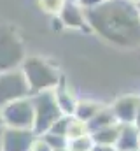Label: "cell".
<instances>
[{"instance_id":"obj_13","label":"cell","mask_w":140,"mask_h":151,"mask_svg":"<svg viewBox=\"0 0 140 151\" xmlns=\"http://www.w3.org/2000/svg\"><path fill=\"white\" fill-rule=\"evenodd\" d=\"M54 95H56V102L61 109L63 114H69V116H74V111H75V106H77V100L75 97L70 93L69 90L65 88L63 81L54 88Z\"/></svg>"},{"instance_id":"obj_21","label":"cell","mask_w":140,"mask_h":151,"mask_svg":"<svg viewBox=\"0 0 140 151\" xmlns=\"http://www.w3.org/2000/svg\"><path fill=\"white\" fill-rule=\"evenodd\" d=\"M79 4H81V7L86 11V9H93V7H98V5H102L105 0H77Z\"/></svg>"},{"instance_id":"obj_11","label":"cell","mask_w":140,"mask_h":151,"mask_svg":"<svg viewBox=\"0 0 140 151\" xmlns=\"http://www.w3.org/2000/svg\"><path fill=\"white\" fill-rule=\"evenodd\" d=\"M119 128H121V123H114V125L100 128V130H96L89 135H91V139L96 146H114L116 148V142H117V137H119Z\"/></svg>"},{"instance_id":"obj_29","label":"cell","mask_w":140,"mask_h":151,"mask_svg":"<svg viewBox=\"0 0 140 151\" xmlns=\"http://www.w3.org/2000/svg\"><path fill=\"white\" fill-rule=\"evenodd\" d=\"M131 2H139V0H131Z\"/></svg>"},{"instance_id":"obj_14","label":"cell","mask_w":140,"mask_h":151,"mask_svg":"<svg viewBox=\"0 0 140 151\" xmlns=\"http://www.w3.org/2000/svg\"><path fill=\"white\" fill-rule=\"evenodd\" d=\"M104 106L96 104V102H89V100H84V102H77L75 106V111H74V118H77L79 121H84L88 123L95 114L98 113Z\"/></svg>"},{"instance_id":"obj_12","label":"cell","mask_w":140,"mask_h":151,"mask_svg":"<svg viewBox=\"0 0 140 151\" xmlns=\"http://www.w3.org/2000/svg\"><path fill=\"white\" fill-rule=\"evenodd\" d=\"M114 123H117V119H116V116L112 113V109L110 107H102L98 113L86 123V128H88L89 134H93V132H96L100 128H105L109 125H114Z\"/></svg>"},{"instance_id":"obj_5","label":"cell","mask_w":140,"mask_h":151,"mask_svg":"<svg viewBox=\"0 0 140 151\" xmlns=\"http://www.w3.org/2000/svg\"><path fill=\"white\" fill-rule=\"evenodd\" d=\"M30 86L21 69L0 72V109L14 100L30 97Z\"/></svg>"},{"instance_id":"obj_28","label":"cell","mask_w":140,"mask_h":151,"mask_svg":"<svg viewBox=\"0 0 140 151\" xmlns=\"http://www.w3.org/2000/svg\"><path fill=\"white\" fill-rule=\"evenodd\" d=\"M130 151H140V150H130Z\"/></svg>"},{"instance_id":"obj_4","label":"cell","mask_w":140,"mask_h":151,"mask_svg":"<svg viewBox=\"0 0 140 151\" xmlns=\"http://www.w3.org/2000/svg\"><path fill=\"white\" fill-rule=\"evenodd\" d=\"M25 58V47L18 34L11 27L0 25V72L19 69Z\"/></svg>"},{"instance_id":"obj_16","label":"cell","mask_w":140,"mask_h":151,"mask_svg":"<svg viewBox=\"0 0 140 151\" xmlns=\"http://www.w3.org/2000/svg\"><path fill=\"white\" fill-rule=\"evenodd\" d=\"M49 146H51V150H65V148H69V137H65V135H58V134H53V132H46L44 135H40Z\"/></svg>"},{"instance_id":"obj_6","label":"cell","mask_w":140,"mask_h":151,"mask_svg":"<svg viewBox=\"0 0 140 151\" xmlns=\"http://www.w3.org/2000/svg\"><path fill=\"white\" fill-rule=\"evenodd\" d=\"M4 125L9 128H28L34 130V104L30 97L14 100L0 109Z\"/></svg>"},{"instance_id":"obj_2","label":"cell","mask_w":140,"mask_h":151,"mask_svg":"<svg viewBox=\"0 0 140 151\" xmlns=\"http://www.w3.org/2000/svg\"><path fill=\"white\" fill-rule=\"evenodd\" d=\"M26 77L30 86V93H40L47 90H54L61 83V76L54 65L40 56H26L19 67Z\"/></svg>"},{"instance_id":"obj_7","label":"cell","mask_w":140,"mask_h":151,"mask_svg":"<svg viewBox=\"0 0 140 151\" xmlns=\"http://www.w3.org/2000/svg\"><path fill=\"white\" fill-rule=\"evenodd\" d=\"M37 139L34 130L28 128H9L2 130V148L4 151H30Z\"/></svg>"},{"instance_id":"obj_22","label":"cell","mask_w":140,"mask_h":151,"mask_svg":"<svg viewBox=\"0 0 140 151\" xmlns=\"http://www.w3.org/2000/svg\"><path fill=\"white\" fill-rule=\"evenodd\" d=\"M133 125H135V127L140 130V107H139V111H137V116H135V121H133Z\"/></svg>"},{"instance_id":"obj_8","label":"cell","mask_w":140,"mask_h":151,"mask_svg":"<svg viewBox=\"0 0 140 151\" xmlns=\"http://www.w3.org/2000/svg\"><path fill=\"white\" fill-rule=\"evenodd\" d=\"M58 21L63 23V27L67 28H84L88 27L86 21V11L81 7V4L77 0H67L65 5L61 7V11L58 12Z\"/></svg>"},{"instance_id":"obj_15","label":"cell","mask_w":140,"mask_h":151,"mask_svg":"<svg viewBox=\"0 0 140 151\" xmlns=\"http://www.w3.org/2000/svg\"><path fill=\"white\" fill-rule=\"evenodd\" d=\"M95 146L93 139L89 134L86 135H81V137H75V139H69V151H91Z\"/></svg>"},{"instance_id":"obj_10","label":"cell","mask_w":140,"mask_h":151,"mask_svg":"<svg viewBox=\"0 0 140 151\" xmlns=\"http://www.w3.org/2000/svg\"><path fill=\"white\" fill-rule=\"evenodd\" d=\"M139 137L140 130L133 123H123L119 128V137L116 142L117 151H130V150H139Z\"/></svg>"},{"instance_id":"obj_25","label":"cell","mask_w":140,"mask_h":151,"mask_svg":"<svg viewBox=\"0 0 140 151\" xmlns=\"http://www.w3.org/2000/svg\"><path fill=\"white\" fill-rule=\"evenodd\" d=\"M0 151H4V148H2V130H0Z\"/></svg>"},{"instance_id":"obj_23","label":"cell","mask_w":140,"mask_h":151,"mask_svg":"<svg viewBox=\"0 0 140 151\" xmlns=\"http://www.w3.org/2000/svg\"><path fill=\"white\" fill-rule=\"evenodd\" d=\"M4 127H5V125H4V119H2V113H0V130H4Z\"/></svg>"},{"instance_id":"obj_18","label":"cell","mask_w":140,"mask_h":151,"mask_svg":"<svg viewBox=\"0 0 140 151\" xmlns=\"http://www.w3.org/2000/svg\"><path fill=\"white\" fill-rule=\"evenodd\" d=\"M86 134H89L88 128H86V123L84 121H79L77 118H72L69 132H67V137L69 139H75V137H81V135H86Z\"/></svg>"},{"instance_id":"obj_3","label":"cell","mask_w":140,"mask_h":151,"mask_svg":"<svg viewBox=\"0 0 140 151\" xmlns=\"http://www.w3.org/2000/svg\"><path fill=\"white\" fill-rule=\"evenodd\" d=\"M32 104H34V132L35 135H44L46 132H49V128L53 127V123L61 116V109L56 102V95L54 90H47V91H40L30 95Z\"/></svg>"},{"instance_id":"obj_19","label":"cell","mask_w":140,"mask_h":151,"mask_svg":"<svg viewBox=\"0 0 140 151\" xmlns=\"http://www.w3.org/2000/svg\"><path fill=\"white\" fill-rule=\"evenodd\" d=\"M65 2H67V0H39V5H40V9H42L44 12H47V14H56V16H58V12H60L61 7L65 5Z\"/></svg>"},{"instance_id":"obj_27","label":"cell","mask_w":140,"mask_h":151,"mask_svg":"<svg viewBox=\"0 0 140 151\" xmlns=\"http://www.w3.org/2000/svg\"><path fill=\"white\" fill-rule=\"evenodd\" d=\"M139 150H140V137H139Z\"/></svg>"},{"instance_id":"obj_24","label":"cell","mask_w":140,"mask_h":151,"mask_svg":"<svg viewBox=\"0 0 140 151\" xmlns=\"http://www.w3.org/2000/svg\"><path fill=\"white\" fill-rule=\"evenodd\" d=\"M135 5H137V11H139V16H140V0L139 2H135Z\"/></svg>"},{"instance_id":"obj_26","label":"cell","mask_w":140,"mask_h":151,"mask_svg":"<svg viewBox=\"0 0 140 151\" xmlns=\"http://www.w3.org/2000/svg\"><path fill=\"white\" fill-rule=\"evenodd\" d=\"M54 151H69V150H67V148H65V150H54Z\"/></svg>"},{"instance_id":"obj_17","label":"cell","mask_w":140,"mask_h":151,"mask_svg":"<svg viewBox=\"0 0 140 151\" xmlns=\"http://www.w3.org/2000/svg\"><path fill=\"white\" fill-rule=\"evenodd\" d=\"M74 116H69V114H61L54 123L53 127L49 128V132L53 134H58V135H65L67 137V132H69V127H70V121H72Z\"/></svg>"},{"instance_id":"obj_20","label":"cell","mask_w":140,"mask_h":151,"mask_svg":"<svg viewBox=\"0 0 140 151\" xmlns=\"http://www.w3.org/2000/svg\"><path fill=\"white\" fill-rule=\"evenodd\" d=\"M30 151H53L51 150V146L40 137V135H37V139L34 141V144H32V150Z\"/></svg>"},{"instance_id":"obj_1","label":"cell","mask_w":140,"mask_h":151,"mask_svg":"<svg viewBox=\"0 0 140 151\" xmlns=\"http://www.w3.org/2000/svg\"><path fill=\"white\" fill-rule=\"evenodd\" d=\"M88 27L102 39L121 47L140 46V16L131 0H105L86 9Z\"/></svg>"},{"instance_id":"obj_9","label":"cell","mask_w":140,"mask_h":151,"mask_svg":"<svg viewBox=\"0 0 140 151\" xmlns=\"http://www.w3.org/2000/svg\"><path fill=\"white\" fill-rule=\"evenodd\" d=\"M140 107V97L137 95H124V97H119L112 106V113L116 116L117 123H133L135 121V116L137 111Z\"/></svg>"}]
</instances>
